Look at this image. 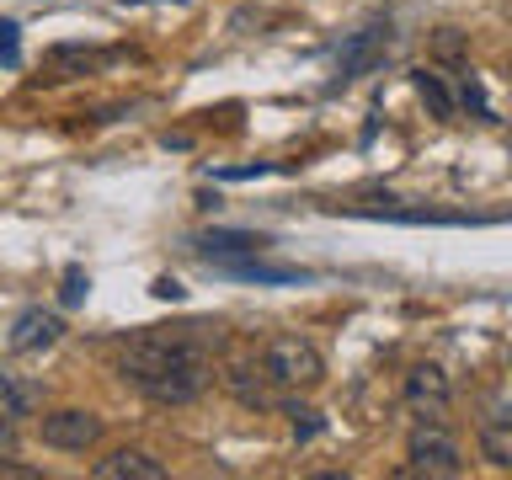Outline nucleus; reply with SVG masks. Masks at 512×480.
<instances>
[{"label": "nucleus", "instance_id": "nucleus-1", "mask_svg": "<svg viewBox=\"0 0 512 480\" xmlns=\"http://www.w3.org/2000/svg\"><path fill=\"white\" fill-rule=\"evenodd\" d=\"M118 379L134 384L144 400H155V406H192V400L208 390V379H214V363H208V347L198 336L144 331L123 347Z\"/></svg>", "mask_w": 512, "mask_h": 480}, {"label": "nucleus", "instance_id": "nucleus-2", "mask_svg": "<svg viewBox=\"0 0 512 480\" xmlns=\"http://www.w3.org/2000/svg\"><path fill=\"white\" fill-rule=\"evenodd\" d=\"M262 363H267L272 384H278V390H294V395L315 390V384L326 379V358H320V347L310 336H272Z\"/></svg>", "mask_w": 512, "mask_h": 480}, {"label": "nucleus", "instance_id": "nucleus-3", "mask_svg": "<svg viewBox=\"0 0 512 480\" xmlns=\"http://www.w3.org/2000/svg\"><path fill=\"white\" fill-rule=\"evenodd\" d=\"M406 459H411V475H443V480L464 475V454L443 422H416L406 438Z\"/></svg>", "mask_w": 512, "mask_h": 480}, {"label": "nucleus", "instance_id": "nucleus-4", "mask_svg": "<svg viewBox=\"0 0 512 480\" xmlns=\"http://www.w3.org/2000/svg\"><path fill=\"white\" fill-rule=\"evenodd\" d=\"M406 406H411V416L416 422H443L448 416V406H454V384H448V374L438 363H416L411 374H406Z\"/></svg>", "mask_w": 512, "mask_h": 480}, {"label": "nucleus", "instance_id": "nucleus-5", "mask_svg": "<svg viewBox=\"0 0 512 480\" xmlns=\"http://www.w3.org/2000/svg\"><path fill=\"white\" fill-rule=\"evenodd\" d=\"M395 48V32L390 22H374V27H363V32H352V38L342 43V54H336V75L342 80H358V75H374L384 54Z\"/></svg>", "mask_w": 512, "mask_h": 480}, {"label": "nucleus", "instance_id": "nucleus-6", "mask_svg": "<svg viewBox=\"0 0 512 480\" xmlns=\"http://www.w3.org/2000/svg\"><path fill=\"white\" fill-rule=\"evenodd\" d=\"M96 438H102V416H96V411L64 406V411H48V416H43V443H48V448H64V454H86Z\"/></svg>", "mask_w": 512, "mask_h": 480}, {"label": "nucleus", "instance_id": "nucleus-7", "mask_svg": "<svg viewBox=\"0 0 512 480\" xmlns=\"http://www.w3.org/2000/svg\"><path fill=\"white\" fill-rule=\"evenodd\" d=\"M224 390H230L240 406H251V411L278 406V384H272L267 363H230V374H224Z\"/></svg>", "mask_w": 512, "mask_h": 480}, {"label": "nucleus", "instance_id": "nucleus-8", "mask_svg": "<svg viewBox=\"0 0 512 480\" xmlns=\"http://www.w3.org/2000/svg\"><path fill=\"white\" fill-rule=\"evenodd\" d=\"M91 475L96 480H166V464L155 454H144V448H118V454L96 459Z\"/></svg>", "mask_w": 512, "mask_h": 480}, {"label": "nucleus", "instance_id": "nucleus-9", "mask_svg": "<svg viewBox=\"0 0 512 480\" xmlns=\"http://www.w3.org/2000/svg\"><path fill=\"white\" fill-rule=\"evenodd\" d=\"M64 336V320L48 315V310H22L11 326V352H38V347H54Z\"/></svg>", "mask_w": 512, "mask_h": 480}, {"label": "nucleus", "instance_id": "nucleus-10", "mask_svg": "<svg viewBox=\"0 0 512 480\" xmlns=\"http://www.w3.org/2000/svg\"><path fill=\"white\" fill-rule=\"evenodd\" d=\"M208 262H230V256H262L272 240L267 235H246V230H208V235H198L192 240Z\"/></svg>", "mask_w": 512, "mask_h": 480}, {"label": "nucleus", "instance_id": "nucleus-11", "mask_svg": "<svg viewBox=\"0 0 512 480\" xmlns=\"http://www.w3.org/2000/svg\"><path fill=\"white\" fill-rule=\"evenodd\" d=\"M224 278H246V283H304L310 272L288 267V262H262V256H246V262H219Z\"/></svg>", "mask_w": 512, "mask_h": 480}, {"label": "nucleus", "instance_id": "nucleus-12", "mask_svg": "<svg viewBox=\"0 0 512 480\" xmlns=\"http://www.w3.org/2000/svg\"><path fill=\"white\" fill-rule=\"evenodd\" d=\"M480 459L491 464V470H512V416L502 422H480Z\"/></svg>", "mask_w": 512, "mask_h": 480}, {"label": "nucleus", "instance_id": "nucleus-13", "mask_svg": "<svg viewBox=\"0 0 512 480\" xmlns=\"http://www.w3.org/2000/svg\"><path fill=\"white\" fill-rule=\"evenodd\" d=\"M32 406H38V384H27L16 374H0V416H6V422H27Z\"/></svg>", "mask_w": 512, "mask_h": 480}, {"label": "nucleus", "instance_id": "nucleus-14", "mask_svg": "<svg viewBox=\"0 0 512 480\" xmlns=\"http://www.w3.org/2000/svg\"><path fill=\"white\" fill-rule=\"evenodd\" d=\"M411 86H416V96H422L432 112H438V118H454V96H448V86H443L438 70H416Z\"/></svg>", "mask_w": 512, "mask_h": 480}, {"label": "nucleus", "instance_id": "nucleus-15", "mask_svg": "<svg viewBox=\"0 0 512 480\" xmlns=\"http://www.w3.org/2000/svg\"><path fill=\"white\" fill-rule=\"evenodd\" d=\"M288 416H294V432H299V438H315V432H320V416H315V411L288 406Z\"/></svg>", "mask_w": 512, "mask_h": 480}, {"label": "nucleus", "instance_id": "nucleus-16", "mask_svg": "<svg viewBox=\"0 0 512 480\" xmlns=\"http://www.w3.org/2000/svg\"><path fill=\"white\" fill-rule=\"evenodd\" d=\"M80 294H86V272L70 267V272H64V304H75Z\"/></svg>", "mask_w": 512, "mask_h": 480}, {"label": "nucleus", "instance_id": "nucleus-17", "mask_svg": "<svg viewBox=\"0 0 512 480\" xmlns=\"http://www.w3.org/2000/svg\"><path fill=\"white\" fill-rule=\"evenodd\" d=\"M16 22H0V59H16Z\"/></svg>", "mask_w": 512, "mask_h": 480}, {"label": "nucleus", "instance_id": "nucleus-18", "mask_svg": "<svg viewBox=\"0 0 512 480\" xmlns=\"http://www.w3.org/2000/svg\"><path fill=\"white\" fill-rule=\"evenodd\" d=\"M16 427L22 422H6V416H0V454H16Z\"/></svg>", "mask_w": 512, "mask_h": 480}, {"label": "nucleus", "instance_id": "nucleus-19", "mask_svg": "<svg viewBox=\"0 0 512 480\" xmlns=\"http://www.w3.org/2000/svg\"><path fill=\"white\" fill-rule=\"evenodd\" d=\"M155 294H160V299H182V283H176V278H160Z\"/></svg>", "mask_w": 512, "mask_h": 480}]
</instances>
